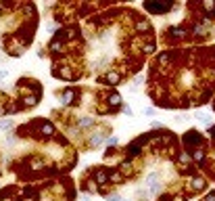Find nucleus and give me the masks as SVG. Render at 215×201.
Listing matches in <instances>:
<instances>
[{
  "instance_id": "f257e3e1",
  "label": "nucleus",
  "mask_w": 215,
  "mask_h": 201,
  "mask_svg": "<svg viewBox=\"0 0 215 201\" xmlns=\"http://www.w3.org/2000/svg\"><path fill=\"white\" fill-rule=\"evenodd\" d=\"M144 184H146V189L150 191L153 195H155V193H159V189H161V180H159V174H157V172H150L148 176L144 178Z\"/></svg>"
},
{
  "instance_id": "f03ea898",
  "label": "nucleus",
  "mask_w": 215,
  "mask_h": 201,
  "mask_svg": "<svg viewBox=\"0 0 215 201\" xmlns=\"http://www.w3.org/2000/svg\"><path fill=\"white\" fill-rule=\"evenodd\" d=\"M13 126H15L13 119H2V122H0V128H2V130H11Z\"/></svg>"
},
{
  "instance_id": "7ed1b4c3",
  "label": "nucleus",
  "mask_w": 215,
  "mask_h": 201,
  "mask_svg": "<svg viewBox=\"0 0 215 201\" xmlns=\"http://www.w3.org/2000/svg\"><path fill=\"white\" fill-rule=\"evenodd\" d=\"M92 142H94V145H100V142H102V136H98V134L92 136Z\"/></svg>"
},
{
  "instance_id": "20e7f679",
  "label": "nucleus",
  "mask_w": 215,
  "mask_h": 201,
  "mask_svg": "<svg viewBox=\"0 0 215 201\" xmlns=\"http://www.w3.org/2000/svg\"><path fill=\"white\" fill-rule=\"evenodd\" d=\"M107 142H109V145H115V142H117V136H111V138H107Z\"/></svg>"
},
{
  "instance_id": "39448f33",
  "label": "nucleus",
  "mask_w": 215,
  "mask_h": 201,
  "mask_svg": "<svg viewBox=\"0 0 215 201\" xmlns=\"http://www.w3.org/2000/svg\"><path fill=\"white\" fill-rule=\"evenodd\" d=\"M109 201H119V195H111V197H109Z\"/></svg>"
}]
</instances>
